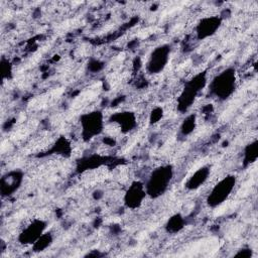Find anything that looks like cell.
Instances as JSON below:
<instances>
[{
	"instance_id": "7a4b0ae2",
	"label": "cell",
	"mask_w": 258,
	"mask_h": 258,
	"mask_svg": "<svg viewBox=\"0 0 258 258\" xmlns=\"http://www.w3.org/2000/svg\"><path fill=\"white\" fill-rule=\"evenodd\" d=\"M174 169L171 164H162L155 167L144 182L147 197L157 199L164 195L173 179Z\"/></svg>"
},
{
	"instance_id": "8fae6325",
	"label": "cell",
	"mask_w": 258,
	"mask_h": 258,
	"mask_svg": "<svg viewBox=\"0 0 258 258\" xmlns=\"http://www.w3.org/2000/svg\"><path fill=\"white\" fill-rule=\"evenodd\" d=\"M109 121L115 123L123 133H127L133 130L137 125V119L133 112L131 111H122L114 113Z\"/></svg>"
},
{
	"instance_id": "4fadbf2b",
	"label": "cell",
	"mask_w": 258,
	"mask_h": 258,
	"mask_svg": "<svg viewBox=\"0 0 258 258\" xmlns=\"http://www.w3.org/2000/svg\"><path fill=\"white\" fill-rule=\"evenodd\" d=\"M258 157V143L257 140H253L247 144L243 151V164L244 166L251 165L257 160Z\"/></svg>"
},
{
	"instance_id": "ba28073f",
	"label": "cell",
	"mask_w": 258,
	"mask_h": 258,
	"mask_svg": "<svg viewBox=\"0 0 258 258\" xmlns=\"http://www.w3.org/2000/svg\"><path fill=\"white\" fill-rule=\"evenodd\" d=\"M146 197L147 194L144 182L135 180L128 186V188L124 192L123 202L126 208L130 210H136L143 204Z\"/></svg>"
},
{
	"instance_id": "30bf717a",
	"label": "cell",
	"mask_w": 258,
	"mask_h": 258,
	"mask_svg": "<svg viewBox=\"0 0 258 258\" xmlns=\"http://www.w3.org/2000/svg\"><path fill=\"white\" fill-rule=\"evenodd\" d=\"M23 172L21 170H10L4 173L1 177V182H0V191L1 196L3 198H8L14 195L19 187L21 186L23 182Z\"/></svg>"
},
{
	"instance_id": "5bb4252c",
	"label": "cell",
	"mask_w": 258,
	"mask_h": 258,
	"mask_svg": "<svg viewBox=\"0 0 258 258\" xmlns=\"http://www.w3.org/2000/svg\"><path fill=\"white\" fill-rule=\"evenodd\" d=\"M184 225H185L184 218L180 214H174L167 220L164 227L167 233L176 234L184 228Z\"/></svg>"
},
{
	"instance_id": "277c9868",
	"label": "cell",
	"mask_w": 258,
	"mask_h": 258,
	"mask_svg": "<svg viewBox=\"0 0 258 258\" xmlns=\"http://www.w3.org/2000/svg\"><path fill=\"white\" fill-rule=\"evenodd\" d=\"M237 183V178L233 174H228L222 177L210 189L207 196L206 203L209 208L215 209L223 205L232 195Z\"/></svg>"
},
{
	"instance_id": "e0dca14e",
	"label": "cell",
	"mask_w": 258,
	"mask_h": 258,
	"mask_svg": "<svg viewBox=\"0 0 258 258\" xmlns=\"http://www.w3.org/2000/svg\"><path fill=\"white\" fill-rule=\"evenodd\" d=\"M162 114H163V111L161 108H155L153 109V111L151 112V115H150V123H156L158 122V120L160 118H162Z\"/></svg>"
},
{
	"instance_id": "2e32d148",
	"label": "cell",
	"mask_w": 258,
	"mask_h": 258,
	"mask_svg": "<svg viewBox=\"0 0 258 258\" xmlns=\"http://www.w3.org/2000/svg\"><path fill=\"white\" fill-rule=\"evenodd\" d=\"M53 238L51 236V233L45 232L31 247L35 252H41L44 251L46 248H48L52 244Z\"/></svg>"
},
{
	"instance_id": "6da1fadb",
	"label": "cell",
	"mask_w": 258,
	"mask_h": 258,
	"mask_svg": "<svg viewBox=\"0 0 258 258\" xmlns=\"http://www.w3.org/2000/svg\"><path fill=\"white\" fill-rule=\"evenodd\" d=\"M209 96L217 101H226L237 89V72L235 68L228 67L213 77L207 85Z\"/></svg>"
},
{
	"instance_id": "8992f818",
	"label": "cell",
	"mask_w": 258,
	"mask_h": 258,
	"mask_svg": "<svg viewBox=\"0 0 258 258\" xmlns=\"http://www.w3.org/2000/svg\"><path fill=\"white\" fill-rule=\"evenodd\" d=\"M170 53L171 48L167 43L159 44L154 47L147 57L145 63L146 72L150 75H157L162 73L169 62Z\"/></svg>"
},
{
	"instance_id": "3957f363",
	"label": "cell",
	"mask_w": 258,
	"mask_h": 258,
	"mask_svg": "<svg viewBox=\"0 0 258 258\" xmlns=\"http://www.w3.org/2000/svg\"><path fill=\"white\" fill-rule=\"evenodd\" d=\"M208 82L207 73L201 72L184 83V86L177 97V110L180 113H186L191 108L199 95L207 88Z\"/></svg>"
},
{
	"instance_id": "52a82bcc",
	"label": "cell",
	"mask_w": 258,
	"mask_h": 258,
	"mask_svg": "<svg viewBox=\"0 0 258 258\" xmlns=\"http://www.w3.org/2000/svg\"><path fill=\"white\" fill-rule=\"evenodd\" d=\"M46 221L39 218H34L22 228L18 234L17 240L21 245L32 246L46 232Z\"/></svg>"
},
{
	"instance_id": "9a60e30c",
	"label": "cell",
	"mask_w": 258,
	"mask_h": 258,
	"mask_svg": "<svg viewBox=\"0 0 258 258\" xmlns=\"http://www.w3.org/2000/svg\"><path fill=\"white\" fill-rule=\"evenodd\" d=\"M197 126V116L196 114L187 115L179 127V135L182 137H186L190 135Z\"/></svg>"
},
{
	"instance_id": "9c48e42d",
	"label": "cell",
	"mask_w": 258,
	"mask_h": 258,
	"mask_svg": "<svg viewBox=\"0 0 258 258\" xmlns=\"http://www.w3.org/2000/svg\"><path fill=\"white\" fill-rule=\"evenodd\" d=\"M221 25L222 18L219 15H210L201 18L195 27L197 39L204 40L213 36L220 29Z\"/></svg>"
},
{
	"instance_id": "7c38bea8",
	"label": "cell",
	"mask_w": 258,
	"mask_h": 258,
	"mask_svg": "<svg viewBox=\"0 0 258 258\" xmlns=\"http://www.w3.org/2000/svg\"><path fill=\"white\" fill-rule=\"evenodd\" d=\"M211 174V166L204 165L198 168L185 181L184 186L187 190H197L203 186L209 179Z\"/></svg>"
},
{
	"instance_id": "5b68a950",
	"label": "cell",
	"mask_w": 258,
	"mask_h": 258,
	"mask_svg": "<svg viewBox=\"0 0 258 258\" xmlns=\"http://www.w3.org/2000/svg\"><path fill=\"white\" fill-rule=\"evenodd\" d=\"M104 127V114L100 110H93L88 113H84L80 117L81 137L86 142L99 136L103 132Z\"/></svg>"
}]
</instances>
